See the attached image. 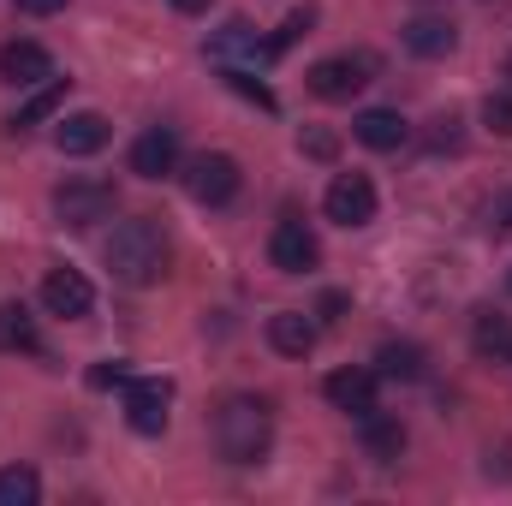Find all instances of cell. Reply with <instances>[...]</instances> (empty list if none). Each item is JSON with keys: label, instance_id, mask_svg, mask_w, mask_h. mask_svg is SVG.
<instances>
[{"label": "cell", "instance_id": "20", "mask_svg": "<svg viewBox=\"0 0 512 506\" xmlns=\"http://www.w3.org/2000/svg\"><path fill=\"white\" fill-rule=\"evenodd\" d=\"M471 340H477V352H483V358H495V364H507V358H512V322H507V316H495V310H477Z\"/></svg>", "mask_w": 512, "mask_h": 506}, {"label": "cell", "instance_id": "34", "mask_svg": "<svg viewBox=\"0 0 512 506\" xmlns=\"http://www.w3.org/2000/svg\"><path fill=\"white\" fill-rule=\"evenodd\" d=\"M507 286H512V268H507Z\"/></svg>", "mask_w": 512, "mask_h": 506}, {"label": "cell", "instance_id": "5", "mask_svg": "<svg viewBox=\"0 0 512 506\" xmlns=\"http://www.w3.org/2000/svg\"><path fill=\"white\" fill-rule=\"evenodd\" d=\"M239 185H245V173H239V161L233 155H191L185 161V191L197 197V203H209V209H221V203H233L239 197Z\"/></svg>", "mask_w": 512, "mask_h": 506}, {"label": "cell", "instance_id": "1", "mask_svg": "<svg viewBox=\"0 0 512 506\" xmlns=\"http://www.w3.org/2000/svg\"><path fill=\"white\" fill-rule=\"evenodd\" d=\"M209 441H215V453H221L227 465H256V459L268 453V441H274L268 399H256V393L221 399L215 417H209Z\"/></svg>", "mask_w": 512, "mask_h": 506}, {"label": "cell", "instance_id": "27", "mask_svg": "<svg viewBox=\"0 0 512 506\" xmlns=\"http://www.w3.org/2000/svg\"><path fill=\"white\" fill-rule=\"evenodd\" d=\"M298 143H304V155H316V161H334V149H340V137H334V131H304Z\"/></svg>", "mask_w": 512, "mask_h": 506}, {"label": "cell", "instance_id": "32", "mask_svg": "<svg viewBox=\"0 0 512 506\" xmlns=\"http://www.w3.org/2000/svg\"><path fill=\"white\" fill-rule=\"evenodd\" d=\"M179 12H209V0H173Z\"/></svg>", "mask_w": 512, "mask_h": 506}, {"label": "cell", "instance_id": "33", "mask_svg": "<svg viewBox=\"0 0 512 506\" xmlns=\"http://www.w3.org/2000/svg\"><path fill=\"white\" fill-rule=\"evenodd\" d=\"M507 78H512V60H507Z\"/></svg>", "mask_w": 512, "mask_h": 506}, {"label": "cell", "instance_id": "29", "mask_svg": "<svg viewBox=\"0 0 512 506\" xmlns=\"http://www.w3.org/2000/svg\"><path fill=\"white\" fill-rule=\"evenodd\" d=\"M126 364H96V370H90V387H126Z\"/></svg>", "mask_w": 512, "mask_h": 506}, {"label": "cell", "instance_id": "9", "mask_svg": "<svg viewBox=\"0 0 512 506\" xmlns=\"http://www.w3.org/2000/svg\"><path fill=\"white\" fill-rule=\"evenodd\" d=\"M42 304H48L54 316H66V322H78V316L96 310V286H90L78 268H48V280H42Z\"/></svg>", "mask_w": 512, "mask_h": 506}, {"label": "cell", "instance_id": "15", "mask_svg": "<svg viewBox=\"0 0 512 506\" xmlns=\"http://www.w3.org/2000/svg\"><path fill=\"white\" fill-rule=\"evenodd\" d=\"M268 346L280 358H310L316 352V322L304 310H280V316H268Z\"/></svg>", "mask_w": 512, "mask_h": 506}, {"label": "cell", "instance_id": "12", "mask_svg": "<svg viewBox=\"0 0 512 506\" xmlns=\"http://www.w3.org/2000/svg\"><path fill=\"white\" fill-rule=\"evenodd\" d=\"M376 370H334V376L322 381V393H328V405L334 411H346V417H364V411H376Z\"/></svg>", "mask_w": 512, "mask_h": 506}, {"label": "cell", "instance_id": "4", "mask_svg": "<svg viewBox=\"0 0 512 506\" xmlns=\"http://www.w3.org/2000/svg\"><path fill=\"white\" fill-rule=\"evenodd\" d=\"M114 209H120L114 179H66V185L54 191V215H60V227H96V221H108Z\"/></svg>", "mask_w": 512, "mask_h": 506}, {"label": "cell", "instance_id": "31", "mask_svg": "<svg viewBox=\"0 0 512 506\" xmlns=\"http://www.w3.org/2000/svg\"><path fill=\"white\" fill-rule=\"evenodd\" d=\"M12 6H18V12H30V18H48V12H60L66 0H12Z\"/></svg>", "mask_w": 512, "mask_h": 506}, {"label": "cell", "instance_id": "17", "mask_svg": "<svg viewBox=\"0 0 512 506\" xmlns=\"http://www.w3.org/2000/svg\"><path fill=\"white\" fill-rule=\"evenodd\" d=\"M352 137H358L364 149H382V155H387V149H405L411 126H405L393 108H370V114H358V120H352Z\"/></svg>", "mask_w": 512, "mask_h": 506}, {"label": "cell", "instance_id": "3", "mask_svg": "<svg viewBox=\"0 0 512 506\" xmlns=\"http://www.w3.org/2000/svg\"><path fill=\"white\" fill-rule=\"evenodd\" d=\"M376 78V54H334V60H316L310 72H304V84H310V96L316 102H352L364 84Z\"/></svg>", "mask_w": 512, "mask_h": 506}, {"label": "cell", "instance_id": "10", "mask_svg": "<svg viewBox=\"0 0 512 506\" xmlns=\"http://www.w3.org/2000/svg\"><path fill=\"white\" fill-rule=\"evenodd\" d=\"M0 78H6L12 90H36V84L54 78V60H48L42 42H6V48H0Z\"/></svg>", "mask_w": 512, "mask_h": 506}, {"label": "cell", "instance_id": "23", "mask_svg": "<svg viewBox=\"0 0 512 506\" xmlns=\"http://www.w3.org/2000/svg\"><path fill=\"white\" fill-rule=\"evenodd\" d=\"M376 376L423 381V352H417V346H382V352H376Z\"/></svg>", "mask_w": 512, "mask_h": 506}, {"label": "cell", "instance_id": "6", "mask_svg": "<svg viewBox=\"0 0 512 506\" xmlns=\"http://www.w3.org/2000/svg\"><path fill=\"white\" fill-rule=\"evenodd\" d=\"M322 209H328L334 227H370V221H376V185H370L364 173H340V179L328 185Z\"/></svg>", "mask_w": 512, "mask_h": 506}, {"label": "cell", "instance_id": "22", "mask_svg": "<svg viewBox=\"0 0 512 506\" xmlns=\"http://www.w3.org/2000/svg\"><path fill=\"white\" fill-rule=\"evenodd\" d=\"M42 501V477L30 465H6L0 471V506H36Z\"/></svg>", "mask_w": 512, "mask_h": 506}, {"label": "cell", "instance_id": "21", "mask_svg": "<svg viewBox=\"0 0 512 506\" xmlns=\"http://www.w3.org/2000/svg\"><path fill=\"white\" fill-rule=\"evenodd\" d=\"M66 84H72V78H54V84H36V96H30V102H24V108H18V114L6 120V131H30V126H42V120H48V114L60 108V96H66Z\"/></svg>", "mask_w": 512, "mask_h": 506}, {"label": "cell", "instance_id": "2", "mask_svg": "<svg viewBox=\"0 0 512 506\" xmlns=\"http://www.w3.org/2000/svg\"><path fill=\"white\" fill-rule=\"evenodd\" d=\"M102 256H108V268H114L120 286H155V280L167 274V239H161V227H155L149 215L120 221Z\"/></svg>", "mask_w": 512, "mask_h": 506}, {"label": "cell", "instance_id": "7", "mask_svg": "<svg viewBox=\"0 0 512 506\" xmlns=\"http://www.w3.org/2000/svg\"><path fill=\"white\" fill-rule=\"evenodd\" d=\"M268 262H274L280 274H310V268L322 262V245H316V233H310L298 215H286V221L268 233Z\"/></svg>", "mask_w": 512, "mask_h": 506}, {"label": "cell", "instance_id": "16", "mask_svg": "<svg viewBox=\"0 0 512 506\" xmlns=\"http://www.w3.org/2000/svg\"><path fill=\"white\" fill-rule=\"evenodd\" d=\"M399 36H405V48H411L417 60H447V54L459 48V30H453L447 18H411Z\"/></svg>", "mask_w": 512, "mask_h": 506}, {"label": "cell", "instance_id": "24", "mask_svg": "<svg viewBox=\"0 0 512 506\" xmlns=\"http://www.w3.org/2000/svg\"><path fill=\"white\" fill-rule=\"evenodd\" d=\"M483 126L501 131V137H512V84H501V90L483 96Z\"/></svg>", "mask_w": 512, "mask_h": 506}, {"label": "cell", "instance_id": "26", "mask_svg": "<svg viewBox=\"0 0 512 506\" xmlns=\"http://www.w3.org/2000/svg\"><path fill=\"white\" fill-rule=\"evenodd\" d=\"M227 84H233L239 96H251L256 108H274V90H268V84H256V78L245 72V66H227Z\"/></svg>", "mask_w": 512, "mask_h": 506}, {"label": "cell", "instance_id": "19", "mask_svg": "<svg viewBox=\"0 0 512 506\" xmlns=\"http://www.w3.org/2000/svg\"><path fill=\"white\" fill-rule=\"evenodd\" d=\"M0 352H42V328L24 304H0Z\"/></svg>", "mask_w": 512, "mask_h": 506}, {"label": "cell", "instance_id": "14", "mask_svg": "<svg viewBox=\"0 0 512 506\" xmlns=\"http://www.w3.org/2000/svg\"><path fill=\"white\" fill-rule=\"evenodd\" d=\"M108 137H114V126L102 114H66L54 126V149L60 155H96V149H108Z\"/></svg>", "mask_w": 512, "mask_h": 506}, {"label": "cell", "instance_id": "30", "mask_svg": "<svg viewBox=\"0 0 512 506\" xmlns=\"http://www.w3.org/2000/svg\"><path fill=\"white\" fill-rule=\"evenodd\" d=\"M429 149H459V120H435V131H429Z\"/></svg>", "mask_w": 512, "mask_h": 506}, {"label": "cell", "instance_id": "13", "mask_svg": "<svg viewBox=\"0 0 512 506\" xmlns=\"http://www.w3.org/2000/svg\"><path fill=\"white\" fill-rule=\"evenodd\" d=\"M209 54H215V60H227V66H268V60H274V48H268V42L256 36L251 24H239V18L215 30Z\"/></svg>", "mask_w": 512, "mask_h": 506}, {"label": "cell", "instance_id": "11", "mask_svg": "<svg viewBox=\"0 0 512 506\" xmlns=\"http://www.w3.org/2000/svg\"><path fill=\"white\" fill-rule=\"evenodd\" d=\"M179 167V131L173 126H149L137 143H131V173L143 179H167Z\"/></svg>", "mask_w": 512, "mask_h": 506}, {"label": "cell", "instance_id": "25", "mask_svg": "<svg viewBox=\"0 0 512 506\" xmlns=\"http://www.w3.org/2000/svg\"><path fill=\"white\" fill-rule=\"evenodd\" d=\"M310 24H316V12H310V6H304V12H292V18H286V24H280L274 36H268V48H274V60H280V54H286V48H292L298 36H310Z\"/></svg>", "mask_w": 512, "mask_h": 506}, {"label": "cell", "instance_id": "28", "mask_svg": "<svg viewBox=\"0 0 512 506\" xmlns=\"http://www.w3.org/2000/svg\"><path fill=\"white\" fill-rule=\"evenodd\" d=\"M483 227H489L495 239H501V233H512V197H501V203H489V221H483Z\"/></svg>", "mask_w": 512, "mask_h": 506}, {"label": "cell", "instance_id": "35", "mask_svg": "<svg viewBox=\"0 0 512 506\" xmlns=\"http://www.w3.org/2000/svg\"><path fill=\"white\" fill-rule=\"evenodd\" d=\"M507 364H512V358H507Z\"/></svg>", "mask_w": 512, "mask_h": 506}, {"label": "cell", "instance_id": "8", "mask_svg": "<svg viewBox=\"0 0 512 506\" xmlns=\"http://www.w3.org/2000/svg\"><path fill=\"white\" fill-rule=\"evenodd\" d=\"M167 405H173V381L161 376L126 381V423L137 435H161L167 429Z\"/></svg>", "mask_w": 512, "mask_h": 506}, {"label": "cell", "instance_id": "18", "mask_svg": "<svg viewBox=\"0 0 512 506\" xmlns=\"http://www.w3.org/2000/svg\"><path fill=\"white\" fill-rule=\"evenodd\" d=\"M358 423H364V453H370L376 465H393V459L405 453V423H399V417H382V411H364Z\"/></svg>", "mask_w": 512, "mask_h": 506}]
</instances>
